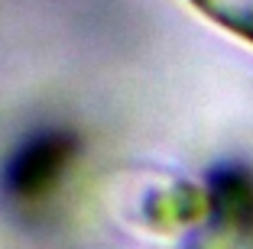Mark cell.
Masks as SVG:
<instances>
[{"label":"cell","instance_id":"obj_1","mask_svg":"<svg viewBox=\"0 0 253 249\" xmlns=\"http://www.w3.org/2000/svg\"><path fill=\"white\" fill-rule=\"evenodd\" d=\"M205 20L253 45V0H188Z\"/></svg>","mask_w":253,"mask_h":249}]
</instances>
